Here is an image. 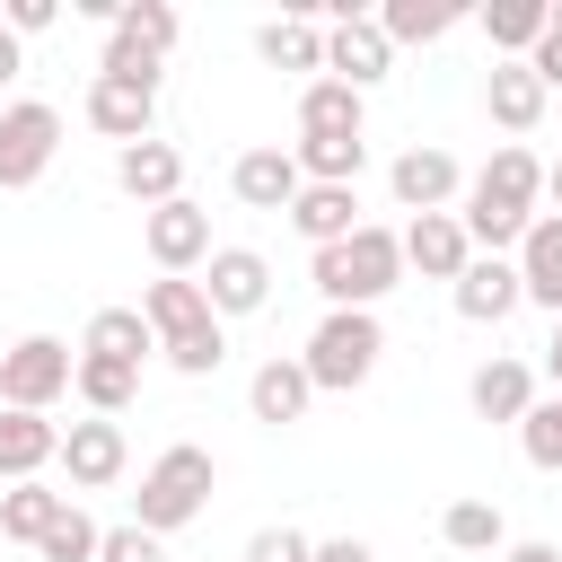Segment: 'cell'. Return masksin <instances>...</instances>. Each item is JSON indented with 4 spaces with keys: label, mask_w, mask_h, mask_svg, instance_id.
Returning a JSON list of instances; mask_svg holds the SVG:
<instances>
[{
    "label": "cell",
    "mask_w": 562,
    "mask_h": 562,
    "mask_svg": "<svg viewBox=\"0 0 562 562\" xmlns=\"http://www.w3.org/2000/svg\"><path fill=\"white\" fill-rule=\"evenodd\" d=\"M53 18H61V9H53V0H9V9H0V26H9V35H18V44H26V35H44V26H53Z\"/></svg>",
    "instance_id": "cell-37"
},
{
    "label": "cell",
    "mask_w": 562,
    "mask_h": 562,
    "mask_svg": "<svg viewBox=\"0 0 562 562\" xmlns=\"http://www.w3.org/2000/svg\"><path fill=\"white\" fill-rule=\"evenodd\" d=\"M255 53H263L272 70H316V79H325V26H316V9L263 18V26H255Z\"/></svg>",
    "instance_id": "cell-24"
},
{
    "label": "cell",
    "mask_w": 562,
    "mask_h": 562,
    "mask_svg": "<svg viewBox=\"0 0 562 562\" xmlns=\"http://www.w3.org/2000/svg\"><path fill=\"white\" fill-rule=\"evenodd\" d=\"M518 448H527V465H536V474H562V395H536V404H527Z\"/></svg>",
    "instance_id": "cell-34"
},
{
    "label": "cell",
    "mask_w": 562,
    "mask_h": 562,
    "mask_svg": "<svg viewBox=\"0 0 562 562\" xmlns=\"http://www.w3.org/2000/svg\"><path fill=\"white\" fill-rule=\"evenodd\" d=\"M70 395H79L97 422H123V413H132V395H140V369H123V360H88V351H79Z\"/></svg>",
    "instance_id": "cell-28"
},
{
    "label": "cell",
    "mask_w": 562,
    "mask_h": 562,
    "mask_svg": "<svg viewBox=\"0 0 562 562\" xmlns=\"http://www.w3.org/2000/svg\"><path fill=\"white\" fill-rule=\"evenodd\" d=\"M307 553H316V544H307L299 527H255V536H246V562H307Z\"/></svg>",
    "instance_id": "cell-36"
},
{
    "label": "cell",
    "mask_w": 562,
    "mask_h": 562,
    "mask_svg": "<svg viewBox=\"0 0 562 562\" xmlns=\"http://www.w3.org/2000/svg\"><path fill=\"white\" fill-rule=\"evenodd\" d=\"M70 369H79V351H70L61 334H18V342L0 351V404L53 413V404L70 395Z\"/></svg>",
    "instance_id": "cell-6"
},
{
    "label": "cell",
    "mask_w": 562,
    "mask_h": 562,
    "mask_svg": "<svg viewBox=\"0 0 562 562\" xmlns=\"http://www.w3.org/2000/svg\"><path fill=\"white\" fill-rule=\"evenodd\" d=\"M307 562H378V544H369V536H325Z\"/></svg>",
    "instance_id": "cell-39"
},
{
    "label": "cell",
    "mask_w": 562,
    "mask_h": 562,
    "mask_svg": "<svg viewBox=\"0 0 562 562\" xmlns=\"http://www.w3.org/2000/svg\"><path fill=\"white\" fill-rule=\"evenodd\" d=\"M553 26H562V9H553Z\"/></svg>",
    "instance_id": "cell-44"
},
{
    "label": "cell",
    "mask_w": 562,
    "mask_h": 562,
    "mask_svg": "<svg viewBox=\"0 0 562 562\" xmlns=\"http://www.w3.org/2000/svg\"><path fill=\"white\" fill-rule=\"evenodd\" d=\"M501 562H562V544H544V536H527V544H509Z\"/></svg>",
    "instance_id": "cell-40"
},
{
    "label": "cell",
    "mask_w": 562,
    "mask_h": 562,
    "mask_svg": "<svg viewBox=\"0 0 562 562\" xmlns=\"http://www.w3.org/2000/svg\"><path fill=\"white\" fill-rule=\"evenodd\" d=\"M316 26H325V79H342V88H378L386 70H395V44L378 35V18L369 9H351V0H334V9H316Z\"/></svg>",
    "instance_id": "cell-7"
},
{
    "label": "cell",
    "mask_w": 562,
    "mask_h": 562,
    "mask_svg": "<svg viewBox=\"0 0 562 562\" xmlns=\"http://www.w3.org/2000/svg\"><path fill=\"white\" fill-rule=\"evenodd\" d=\"M369 18H378L386 44H439L465 9H448V0H386V9H369Z\"/></svg>",
    "instance_id": "cell-30"
},
{
    "label": "cell",
    "mask_w": 562,
    "mask_h": 562,
    "mask_svg": "<svg viewBox=\"0 0 562 562\" xmlns=\"http://www.w3.org/2000/svg\"><path fill=\"white\" fill-rule=\"evenodd\" d=\"M483 105H492V123H501V132H536L553 97H544V79H536L527 61H492V79H483Z\"/></svg>",
    "instance_id": "cell-25"
},
{
    "label": "cell",
    "mask_w": 562,
    "mask_h": 562,
    "mask_svg": "<svg viewBox=\"0 0 562 562\" xmlns=\"http://www.w3.org/2000/svg\"><path fill=\"white\" fill-rule=\"evenodd\" d=\"M386 193H395V211H448L457 193H465V167L448 158V149H430V140H413V149H395V167H386Z\"/></svg>",
    "instance_id": "cell-11"
},
{
    "label": "cell",
    "mask_w": 562,
    "mask_h": 562,
    "mask_svg": "<svg viewBox=\"0 0 562 562\" xmlns=\"http://www.w3.org/2000/svg\"><path fill=\"white\" fill-rule=\"evenodd\" d=\"M395 246H404V272H422V281H457V272L474 263V246H465L457 211H422V220H404V228H395Z\"/></svg>",
    "instance_id": "cell-15"
},
{
    "label": "cell",
    "mask_w": 562,
    "mask_h": 562,
    "mask_svg": "<svg viewBox=\"0 0 562 562\" xmlns=\"http://www.w3.org/2000/svg\"><path fill=\"white\" fill-rule=\"evenodd\" d=\"M439 544H448V553H501V544H509L501 501H474V492L448 501V509H439Z\"/></svg>",
    "instance_id": "cell-29"
},
{
    "label": "cell",
    "mask_w": 562,
    "mask_h": 562,
    "mask_svg": "<svg viewBox=\"0 0 562 562\" xmlns=\"http://www.w3.org/2000/svg\"><path fill=\"white\" fill-rule=\"evenodd\" d=\"M360 123H369L360 88H342V79H307L299 88V140H369Z\"/></svg>",
    "instance_id": "cell-21"
},
{
    "label": "cell",
    "mask_w": 562,
    "mask_h": 562,
    "mask_svg": "<svg viewBox=\"0 0 562 562\" xmlns=\"http://www.w3.org/2000/svg\"><path fill=\"white\" fill-rule=\"evenodd\" d=\"M97 536H105V527H97L79 501H61V509H53V527L35 536V553H44V562H97Z\"/></svg>",
    "instance_id": "cell-33"
},
{
    "label": "cell",
    "mask_w": 562,
    "mask_h": 562,
    "mask_svg": "<svg viewBox=\"0 0 562 562\" xmlns=\"http://www.w3.org/2000/svg\"><path fill=\"white\" fill-rule=\"evenodd\" d=\"M544 26H553V0H492V9H483V44H492V61H527Z\"/></svg>",
    "instance_id": "cell-27"
},
{
    "label": "cell",
    "mask_w": 562,
    "mask_h": 562,
    "mask_svg": "<svg viewBox=\"0 0 562 562\" xmlns=\"http://www.w3.org/2000/svg\"><path fill=\"white\" fill-rule=\"evenodd\" d=\"M527 70L544 79V97L562 88V26H544V35H536V53H527Z\"/></svg>",
    "instance_id": "cell-38"
},
{
    "label": "cell",
    "mask_w": 562,
    "mask_h": 562,
    "mask_svg": "<svg viewBox=\"0 0 562 562\" xmlns=\"http://www.w3.org/2000/svg\"><path fill=\"white\" fill-rule=\"evenodd\" d=\"M448 299H457V316H465V325H501L509 307H527V299H518V263H509V255H474V263L448 281Z\"/></svg>",
    "instance_id": "cell-17"
},
{
    "label": "cell",
    "mask_w": 562,
    "mask_h": 562,
    "mask_svg": "<svg viewBox=\"0 0 562 562\" xmlns=\"http://www.w3.org/2000/svg\"><path fill=\"white\" fill-rule=\"evenodd\" d=\"M61 501H70V492H53L44 474H35V483H9V492H0V536H9V544H35Z\"/></svg>",
    "instance_id": "cell-31"
},
{
    "label": "cell",
    "mask_w": 562,
    "mask_h": 562,
    "mask_svg": "<svg viewBox=\"0 0 562 562\" xmlns=\"http://www.w3.org/2000/svg\"><path fill=\"white\" fill-rule=\"evenodd\" d=\"M465 404H474L483 422H509V430H518V422H527V404H536V369H527L518 351H492V360L465 378Z\"/></svg>",
    "instance_id": "cell-18"
},
{
    "label": "cell",
    "mask_w": 562,
    "mask_h": 562,
    "mask_svg": "<svg viewBox=\"0 0 562 562\" xmlns=\"http://www.w3.org/2000/svg\"><path fill=\"white\" fill-rule=\"evenodd\" d=\"M140 316H149V334H158L167 369H184V378H211V369L228 360V325L211 316L202 281H176V272H158V281L140 290Z\"/></svg>",
    "instance_id": "cell-2"
},
{
    "label": "cell",
    "mask_w": 562,
    "mask_h": 562,
    "mask_svg": "<svg viewBox=\"0 0 562 562\" xmlns=\"http://www.w3.org/2000/svg\"><path fill=\"white\" fill-rule=\"evenodd\" d=\"M61 474H70V501L79 492H105V483H123V465H132V439H123V422H70L61 430V457H53Z\"/></svg>",
    "instance_id": "cell-10"
},
{
    "label": "cell",
    "mask_w": 562,
    "mask_h": 562,
    "mask_svg": "<svg viewBox=\"0 0 562 562\" xmlns=\"http://www.w3.org/2000/svg\"><path fill=\"white\" fill-rule=\"evenodd\" d=\"M544 202H553V220H562V158L544 167Z\"/></svg>",
    "instance_id": "cell-43"
},
{
    "label": "cell",
    "mask_w": 562,
    "mask_h": 562,
    "mask_svg": "<svg viewBox=\"0 0 562 562\" xmlns=\"http://www.w3.org/2000/svg\"><path fill=\"white\" fill-rule=\"evenodd\" d=\"M140 246H149V263H158V272H176V281H184L193 263H211V211L176 193V202L140 211Z\"/></svg>",
    "instance_id": "cell-9"
},
{
    "label": "cell",
    "mask_w": 562,
    "mask_h": 562,
    "mask_svg": "<svg viewBox=\"0 0 562 562\" xmlns=\"http://www.w3.org/2000/svg\"><path fill=\"white\" fill-rule=\"evenodd\" d=\"M307 281H316V299H325V307H378V299L404 281V246H395V228L360 220L342 246H316Z\"/></svg>",
    "instance_id": "cell-3"
},
{
    "label": "cell",
    "mask_w": 562,
    "mask_h": 562,
    "mask_svg": "<svg viewBox=\"0 0 562 562\" xmlns=\"http://www.w3.org/2000/svg\"><path fill=\"white\" fill-rule=\"evenodd\" d=\"M79 351H88V360H123V369H140V360L158 351V334H149L140 307H97L88 334H79Z\"/></svg>",
    "instance_id": "cell-26"
},
{
    "label": "cell",
    "mask_w": 562,
    "mask_h": 562,
    "mask_svg": "<svg viewBox=\"0 0 562 562\" xmlns=\"http://www.w3.org/2000/svg\"><path fill=\"white\" fill-rule=\"evenodd\" d=\"M211 483H220L211 448H193V439L158 448V457H149V474H140V492H132V527H149V536L167 544L176 527H193V518L211 509Z\"/></svg>",
    "instance_id": "cell-5"
},
{
    "label": "cell",
    "mask_w": 562,
    "mask_h": 562,
    "mask_svg": "<svg viewBox=\"0 0 562 562\" xmlns=\"http://www.w3.org/2000/svg\"><path fill=\"white\" fill-rule=\"evenodd\" d=\"M97 562H167V544H158L149 527H132V518H123V527H105V536H97Z\"/></svg>",
    "instance_id": "cell-35"
},
{
    "label": "cell",
    "mask_w": 562,
    "mask_h": 562,
    "mask_svg": "<svg viewBox=\"0 0 562 562\" xmlns=\"http://www.w3.org/2000/svg\"><path fill=\"white\" fill-rule=\"evenodd\" d=\"M61 149V105L44 97H9L0 105V193H26Z\"/></svg>",
    "instance_id": "cell-8"
},
{
    "label": "cell",
    "mask_w": 562,
    "mask_h": 562,
    "mask_svg": "<svg viewBox=\"0 0 562 562\" xmlns=\"http://www.w3.org/2000/svg\"><path fill=\"white\" fill-rule=\"evenodd\" d=\"M544 378H553V395H562V316H553V334H544Z\"/></svg>",
    "instance_id": "cell-41"
},
{
    "label": "cell",
    "mask_w": 562,
    "mask_h": 562,
    "mask_svg": "<svg viewBox=\"0 0 562 562\" xmlns=\"http://www.w3.org/2000/svg\"><path fill=\"white\" fill-rule=\"evenodd\" d=\"M307 246H342L351 228H360V184H299V202L281 211Z\"/></svg>",
    "instance_id": "cell-22"
},
{
    "label": "cell",
    "mask_w": 562,
    "mask_h": 562,
    "mask_svg": "<svg viewBox=\"0 0 562 562\" xmlns=\"http://www.w3.org/2000/svg\"><path fill=\"white\" fill-rule=\"evenodd\" d=\"M114 184H123L140 211H158V202H176V193H184V149L149 132V140H132V149H114Z\"/></svg>",
    "instance_id": "cell-16"
},
{
    "label": "cell",
    "mask_w": 562,
    "mask_h": 562,
    "mask_svg": "<svg viewBox=\"0 0 562 562\" xmlns=\"http://www.w3.org/2000/svg\"><path fill=\"white\" fill-rule=\"evenodd\" d=\"M105 35H123V44H140L149 61H167V53H176V35H184V18H176L167 0H123V18H114Z\"/></svg>",
    "instance_id": "cell-32"
},
{
    "label": "cell",
    "mask_w": 562,
    "mask_h": 562,
    "mask_svg": "<svg viewBox=\"0 0 562 562\" xmlns=\"http://www.w3.org/2000/svg\"><path fill=\"white\" fill-rule=\"evenodd\" d=\"M53 457H61V422L0 404V483H35Z\"/></svg>",
    "instance_id": "cell-20"
},
{
    "label": "cell",
    "mask_w": 562,
    "mask_h": 562,
    "mask_svg": "<svg viewBox=\"0 0 562 562\" xmlns=\"http://www.w3.org/2000/svg\"><path fill=\"white\" fill-rule=\"evenodd\" d=\"M246 404H255V422H299L307 404H316V386H307V369H299V351H272L255 378H246Z\"/></svg>",
    "instance_id": "cell-23"
},
{
    "label": "cell",
    "mask_w": 562,
    "mask_h": 562,
    "mask_svg": "<svg viewBox=\"0 0 562 562\" xmlns=\"http://www.w3.org/2000/svg\"><path fill=\"white\" fill-rule=\"evenodd\" d=\"M18 61H26V53H18V35H9V26H0V88H9V79H18Z\"/></svg>",
    "instance_id": "cell-42"
},
{
    "label": "cell",
    "mask_w": 562,
    "mask_h": 562,
    "mask_svg": "<svg viewBox=\"0 0 562 562\" xmlns=\"http://www.w3.org/2000/svg\"><path fill=\"white\" fill-rule=\"evenodd\" d=\"M202 299H211L220 325H228V316H255V307L272 299V263H263L255 246H211V263H202Z\"/></svg>",
    "instance_id": "cell-13"
},
{
    "label": "cell",
    "mask_w": 562,
    "mask_h": 562,
    "mask_svg": "<svg viewBox=\"0 0 562 562\" xmlns=\"http://www.w3.org/2000/svg\"><path fill=\"white\" fill-rule=\"evenodd\" d=\"M378 360H386V325H378V307H325L316 334H307V351H299V369H307L316 395H351V386H369Z\"/></svg>",
    "instance_id": "cell-4"
},
{
    "label": "cell",
    "mask_w": 562,
    "mask_h": 562,
    "mask_svg": "<svg viewBox=\"0 0 562 562\" xmlns=\"http://www.w3.org/2000/svg\"><path fill=\"white\" fill-rule=\"evenodd\" d=\"M88 123H97L114 149L149 140V123H158V79H114V70H97V79H88Z\"/></svg>",
    "instance_id": "cell-12"
},
{
    "label": "cell",
    "mask_w": 562,
    "mask_h": 562,
    "mask_svg": "<svg viewBox=\"0 0 562 562\" xmlns=\"http://www.w3.org/2000/svg\"><path fill=\"white\" fill-rule=\"evenodd\" d=\"M299 158H290V140H255V149H237V167H228V193L246 202V211H290L299 202Z\"/></svg>",
    "instance_id": "cell-14"
},
{
    "label": "cell",
    "mask_w": 562,
    "mask_h": 562,
    "mask_svg": "<svg viewBox=\"0 0 562 562\" xmlns=\"http://www.w3.org/2000/svg\"><path fill=\"white\" fill-rule=\"evenodd\" d=\"M518 299H536L544 316H562V220L553 211H536L527 220V237H518Z\"/></svg>",
    "instance_id": "cell-19"
},
{
    "label": "cell",
    "mask_w": 562,
    "mask_h": 562,
    "mask_svg": "<svg viewBox=\"0 0 562 562\" xmlns=\"http://www.w3.org/2000/svg\"><path fill=\"white\" fill-rule=\"evenodd\" d=\"M536 202H544V158H536L527 140H501V149L465 176V211H457V228H465L474 255H518Z\"/></svg>",
    "instance_id": "cell-1"
}]
</instances>
